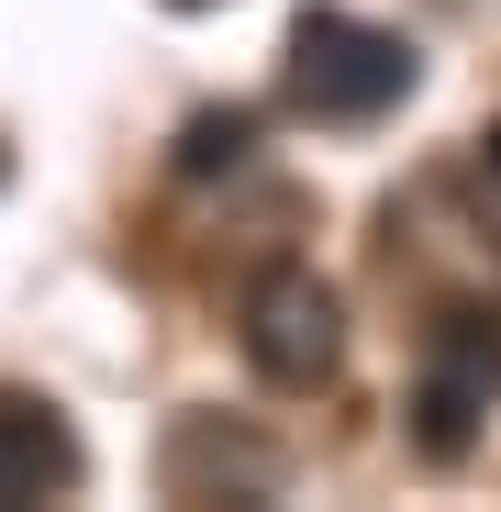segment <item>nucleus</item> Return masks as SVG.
Segmentation results:
<instances>
[{
  "label": "nucleus",
  "mask_w": 501,
  "mask_h": 512,
  "mask_svg": "<svg viewBox=\"0 0 501 512\" xmlns=\"http://www.w3.org/2000/svg\"><path fill=\"white\" fill-rule=\"evenodd\" d=\"M167 12H212V0H167Z\"/></svg>",
  "instance_id": "6e6552de"
},
{
  "label": "nucleus",
  "mask_w": 501,
  "mask_h": 512,
  "mask_svg": "<svg viewBox=\"0 0 501 512\" xmlns=\"http://www.w3.org/2000/svg\"><path fill=\"white\" fill-rule=\"evenodd\" d=\"M234 334H245V368H257L268 390H323L334 368H346V301H334V279L301 268V256H279V268L245 279Z\"/></svg>",
  "instance_id": "f03ea898"
},
{
  "label": "nucleus",
  "mask_w": 501,
  "mask_h": 512,
  "mask_svg": "<svg viewBox=\"0 0 501 512\" xmlns=\"http://www.w3.org/2000/svg\"><path fill=\"white\" fill-rule=\"evenodd\" d=\"M412 78H424V56L390 23H357V12H301L290 23V101L312 123H379V112L412 101Z\"/></svg>",
  "instance_id": "f257e3e1"
},
{
  "label": "nucleus",
  "mask_w": 501,
  "mask_h": 512,
  "mask_svg": "<svg viewBox=\"0 0 501 512\" xmlns=\"http://www.w3.org/2000/svg\"><path fill=\"white\" fill-rule=\"evenodd\" d=\"M245 156H257V112L223 101V112H190L179 123V179H234Z\"/></svg>",
  "instance_id": "423d86ee"
},
{
  "label": "nucleus",
  "mask_w": 501,
  "mask_h": 512,
  "mask_svg": "<svg viewBox=\"0 0 501 512\" xmlns=\"http://www.w3.org/2000/svg\"><path fill=\"white\" fill-rule=\"evenodd\" d=\"M0 179H12V156H0Z\"/></svg>",
  "instance_id": "1a4fd4ad"
},
{
  "label": "nucleus",
  "mask_w": 501,
  "mask_h": 512,
  "mask_svg": "<svg viewBox=\"0 0 501 512\" xmlns=\"http://www.w3.org/2000/svg\"><path fill=\"white\" fill-rule=\"evenodd\" d=\"M479 167H490V179H501V123H490V134H479Z\"/></svg>",
  "instance_id": "0eeeda50"
},
{
  "label": "nucleus",
  "mask_w": 501,
  "mask_h": 512,
  "mask_svg": "<svg viewBox=\"0 0 501 512\" xmlns=\"http://www.w3.org/2000/svg\"><path fill=\"white\" fill-rule=\"evenodd\" d=\"M501 401V323L479 301L435 312V346H424V379H412V446H424L435 468H457L479 446V423Z\"/></svg>",
  "instance_id": "7ed1b4c3"
},
{
  "label": "nucleus",
  "mask_w": 501,
  "mask_h": 512,
  "mask_svg": "<svg viewBox=\"0 0 501 512\" xmlns=\"http://www.w3.org/2000/svg\"><path fill=\"white\" fill-rule=\"evenodd\" d=\"M279 479H290L279 435H245L223 412H179L167 446H156V490L167 501H279Z\"/></svg>",
  "instance_id": "20e7f679"
},
{
  "label": "nucleus",
  "mask_w": 501,
  "mask_h": 512,
  "mask_svg": "<svg viewBox=\"0 0 501 512\" xmlns=\"http://www.w3.org/2000/svg\"><path fill=\"white\" fill-rule=\"evenodd\" d=\"M90 479V446H78V423L34 390H0V512L23 501H67Z\"/></svg>",
  "instance_id": "39448f33"
}]
</instances>
